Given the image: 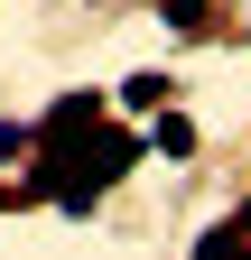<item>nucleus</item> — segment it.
<instances>
[{"instance_id":"nucleus-1","label":"nucleus","mask_w":251,"mask_h":260,"mask_svg":"<svg viewBox=\"0 0 251 260\" xmlns=\"http://www.w3.org/2000/svg\"><path fill=\"white\" fill-rule=\"evenodd\" d=\"M93 121H103V93H56L47 121H38V140H75V130H93Z\"/></svg>"},{"instance_id":"nucleus-2","label":"nucleus","mask_w":251,"mask_h":260,"mask_svg":"<svg viewBox=\"0 0 251 260\" xmlns=\"http://www.w3.org/2000/svg\"><path fill=\"white\" fill-rule=\"evenodd\" d=\"M140 149H149V158H196V121L159 103V112H149V130H140Z\"/></svg>"},{"instance_id":"nucleus-3","label":"nucleus","mask_w":251,"mask_h":260,"mask_svg":"<svg viewBox=\"0 0 251 260\" xmlns=\"http://www.w3.org/2000/svg\"><path fill=\"white\" fill-rule=\"evenodd\" d=\"M168 93H177V84L159 75V65H149V75H121V112H159Z\"/></svg>"},{"instance_id":"nucleus-4","label":"nucleus","mask_w":251,"mask_h":260,"mask_svg":"<svg viewBox=\"0 0 251 260\" xmlns=\"http://www.w3.org/2000/svg\"><path fill=\"white\" fill-rule=\"evenodd\" d=\"M196 260H251V233L242 223H214V233L196 242Z\"/></svg>"},{"instance_id":"nucleus-5","label":"nucleus","mask_w":251,"mask_h":260,"mask_svg":"<svg viewBox=\"0 0 251 260\" xmlns=\"http://www.w3.org/2000/svg\"><path fill=\"white\" fill-rule=\"evenodd\" d=\"M168 28H177V38H196V28H205V0H168V10H159Z\"/></svg>"},{"instance_id":"nucleus-6","label":"nucleus","mask_w":251,"mask_h":260,"mask_svg":"<svg viewBox=\"0 0 251 260\" xmlns=\"http://www.w3.org/2000/svg\"><path fill=\"white\" fill-rule=\"evenodd\" d=\"M28 149H38V130H28V121H0V158H28Z\"/></svg>"},{"instance_id":"nucleus-7","label":"nucleus","mask_w":251,"mask_h":260,"mask_svg":"<svg viewBox=\"0 0 251 260\" xmlns=\"http://www.w3.org/2000/svg\"><path fill=\"white\" fill-rule=\"evenodd\" d=\"M233 223H242V233H251V205H242V214H233Z\"/></svg>"}]
</instances>
